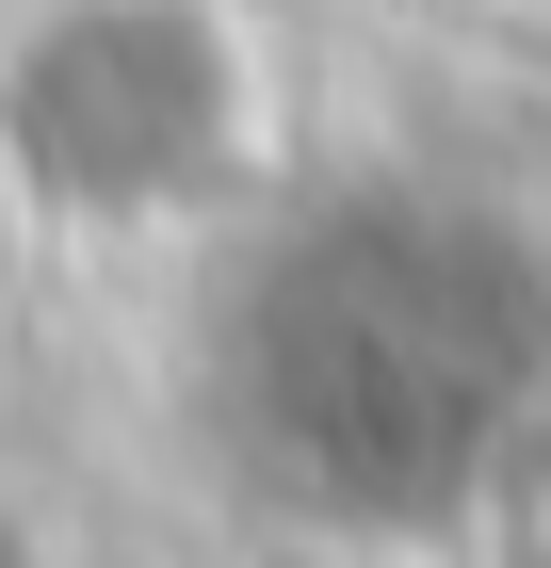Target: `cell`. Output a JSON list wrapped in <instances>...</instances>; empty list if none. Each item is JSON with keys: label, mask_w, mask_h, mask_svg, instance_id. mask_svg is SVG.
<instances>
[{"label": "cell", "mask_w": 551, "mask_h": 568, "mask_svg": "<svg viewBox=\"0 0 551 568\" xmlns=\"http://www.w3.org/2000/svg\"><path fill=\"white\" fill-rule=\"evenodd\" d=\"M146 98H163V114H146V146H163V195H178V179H212V163H227V98H244V82H227V17H212V0H178L163 82H146ZM0 163H17V179H49V195H98V179L130 195V179H146V163H114V146L82 131L65 65H17V82H0Z\"/></svg>", "instance_id": "cell-1"}]
</instances>
